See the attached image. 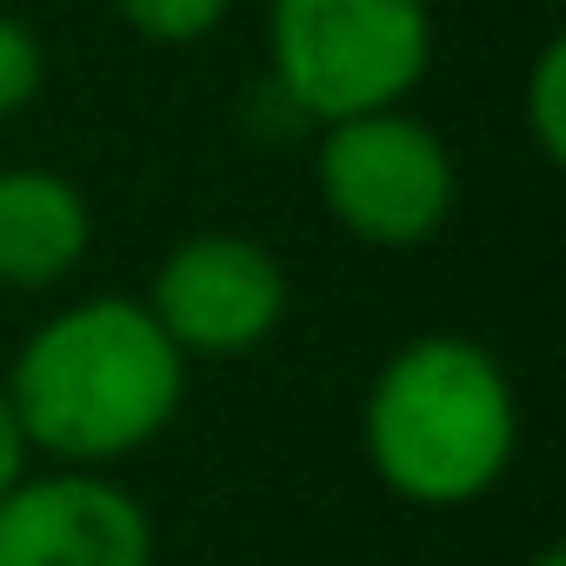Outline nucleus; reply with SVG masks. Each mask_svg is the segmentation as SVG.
I'll return each instance as SVG.
<instances>
[{"label":"nucleus","instance_id":"nucleus-1","mask_svg":"<svg viewBox=\"0 0 566 566\" xmlns=\"http://www.w3.org/2000/svg\"><path fill=\"white\" fill-rule=\"evenodd\" d=\"M8 400L34 453L61 467H107L154 447L187 400V354L160 334L147 301L94 294L28 334L8 367Z\"/></svg>","mask_w":566,"mask_h":566},{"label":"nucleus","instance_id":"nucleus-2","mask_svg":"<svg viewBox=\"0 0 566 566\" xmlns=\"http://www.w3.org/2000/svg\"><path fill=\"white\" fill-rule=\"evenodd\" d=\"M367 460L380 486L407 506H473L486 500L520 447V400L506 367L460 334H420L367 387L360 413Z\"/></svg>","mask_w":566,"mask_h":566},{"label":"nucleus","instance_id":"nucleus-3","mask_svg":"<svg viewBox=\"0 0 566 566\" xmlns=\"http://www.w3.org/2000/svg\"><path fill=\"white\" fill-rule=\"evenodd\" d=\"M266 61L280 94L321 127L407 107L433 67V14L427 0H273Z\"/></svg>","mask_w":566,"mask_h":566},{"label":"nucleus","instance_id":"nucleus-4","mask_svg":"<svg viewBox=\"0 0 566 566\" xmlns=\"http://www.w3.org/2000/svg\"><path fill=\"white\" fill-rule=\"evenodd\" d=\"M314 180L334 227L367 247H420L453 220L460 200V167L447 140L407 107L327 120Z\"/></svg>","mask_w":566,"mask_h":566},{"label":"nucleus","instance_id":"nucleus-5","mask_svg":"<svg viewBox=\"0 0 566 566\" xmlns=\"http://www.w3.org/2000/svg\"><path fill=\"white\" fill-rule=\"evenodd\" d=\"M147 314L187 360L253 354L287 321V266L247 233H187L154 273Z\"/></svg>","mask_w":566,"mask_h":566},{"label":"nucleus","instance_id":"nucleus-6","mask_svg":"<svg viewBox=\"0 0 566 566\" xmlns=\"http://www.w3.org/2000/svg\"><path fill=\"white\" fill-rule=\"evenodd\" d=\"M0 566H154V520L94 467L21 473L0 493Z\"/></svg>","mask_w":566,"mask_h":566},{"label":"nucleus","instance_id":"nucleus-7","mask_svg":"<svg viewBox=\"0 0 566 566\" xmlns=\"http://www.w3.org/2000/svg\"><path fill=\"white\" fill-rule=\"evenodd\" d=\"M94 213L87 193L54 167H8L0 174V287L41 294L87 260Z\"/></svg>","mask_w":566,"mask_h":566},{"label":"nucleus","instance_id":"nucleus-8","mask_svg":"<svg viewBox=\"0 0 566 566\" xmlns=\"http://www.w3.org/2000/svg\"><path fill=\"white\" fill-rule=\"evenodd\" d=\"M114 8L154 48H193V41H207L233 14V0H114Z\"/></svg>","mask_w":566,"mask_h":566},{"label":"nucleus","instance_id":"nucleus-9","mask_svg":"<svg viewBox=\"0 0 566 566\" xmlns=\"http://www.w3.org/2000/svg\"><path fill=\"white\" fill-rule=\"evenodd\" d=\"M526 134L546 167L566 160V41H546L526 74Z\"/></svg>","mask_w":566,"mask_h":566},{"label":"nucleus","instance_id":"nucleus-10","mask_svg":"<svg viewBox=\"0 0 566 566\" xmlns=\"http://www.w3.org/2000/svg\"><path fill=\"white\" fill-rule=\"evenodd\" d=\"M41 81H48L41 34L28 21H14V14H0V120H14L21 107H34Z\"/></svg>","mask_w":566,"mask_h":566},{"label":"nucleus","instance_id":"nucleus-11","mask_svg":"<svg viewBox=\"0 0 566 566\" xmlns=\"http://www.w3.org/2000/svg\"><path fill=\"white\" fill-rule=\"evenodd\" d=\"M28 433H21V413H14V400H8V380H0V493H8L21 473H28Z\"/></svg>","mask_w":566,"mask_h":566},{"label":"nucleus","instance_id":"nucleus-12","mask_svg":"<svg viewBox=\"0 0 566 566\" xmlns=\"http://www.w3.org/2000/svg\"><path fill=\"white\" fill-rule=\"evenodd\" d=\"M526 566H566V553H559V546H546V553H533Z\"/></svg>","mask_w":566,"mask_h":566}]
</instances>
